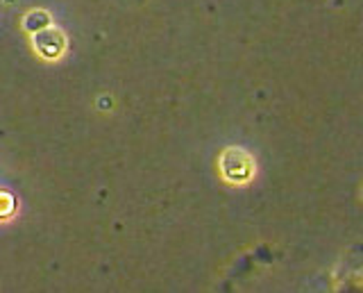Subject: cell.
I'll list each match as a JSON object with an SVG mask.
<instances>
[{"label":"cell","mask_w":363,"mask_h":293,"mask_svg":"<svg viewBox=\"0 0 363 293\" xmlns=\"http://www.w3.org/2000/svg\"><path fill=\"white\" fill-rule=\"evenodd\" d=\"M11 211H14V198L0 191V216H11Z\"/></svg>","instance_id":"obj_2"},{"label":"cell","mask_w":363,"mask_h":293,"mask_svg":"<svg viewBox=\"0 0 363 293\" xmlns=\"http://www.w3.org/2000/svg\"><path fill=\"white\" fill-rule=\"evenodd\" d=\"M34 48H37L43 57L55 60V57H60V55L64 52L66 39L57 30H45L43 28L39 32H34Z\"/></svg>","instance_id":"obj_1"}]
</instances>
